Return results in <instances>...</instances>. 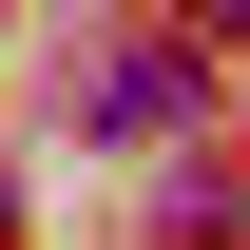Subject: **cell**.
<instances>
[{
	"mask_svg": "<svg viewBox=\"0 0 250 250\" xmlns=\"http://www.w3.org/2000/svg\"><path fill=\"white\" fill-rule=\"evenodd\" d=\"M173 116H212V39H192V58H173V39H135V58L77 77V135H116V154H154Z\"/></svg>",
	"mask_w": 250,
	"mask_h": 250,
	"instance_id": "1",
	"label": "cell"
},
{
	"mask_svg": "<svg viewBox=\"0 0 250 250\" xmlns=\"http://www.w3.org/2000/svg\"><path fill=\"white\" fill-rule=\"evenodd\" d=\"M173 20H192V39H250V0H173Z\"/></svg>",
	"mask_w": 250,
	"mask_h": 250,
	"instance_id": "2",
	"label": "cell"
}]
</instances>
